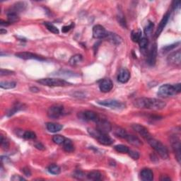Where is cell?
I'll list each match as a JSON object with an SVG mask.
<instances>
[{"instance_id":"1","label":"cell","mask_w":181,"mask_h":181,"mask_svg":"<svg viewBox=\"0 0 181 181\" xmlns=\"http://www.w3.org/2000/svg\"><path fill=\"white\" fill-rule=\"evenodd\" d=\"M134 106L139 108H146L150 110H162L165 108L166 104L163 101L157 99L149 98H139L134 101Z\"/></svg>"},{"instance_id":"2","label":"cell","mask_w":181,"mask_h":181,"mask_svg":"<svg viewBox=\"0 0 181 181\" xmlns=\"http://www.w3.org/2000/svg\"><path fill=\"white\" fill-rule=\"evenodd\" d=\"M180 84H177L175 85L164 84L162 85L159 88L158 96L163 98L172 96H174L175 94H179L180 92Z\"/></svg>"},{"instance_id":"3","label":"cell","mask_w":181,"mask_h":181,"mask_svg":"<svg viewBox=\"0 0 181 181\" xmlns=\"http://www.w3.org/2000/svg\"><path fill=\"white\" fill-rule=\"evenodd\" d=\"M147 142H148V143L150 144V146L155 150L162 159H167L168 158V150L166 148L165 145L162 144L160 141H159V140H157L156 139H154V138L151 137H150L149 139H147Z\"/></svg>"},{"instance_id":"4","label":"cell","mask_w":181,"mask_h":181,"mask_svg":"<svg viewBox=\"0 0 181 181\" xmlns=\"http://www.w3.org/2000/svg\"><path fill=\"white\" fill-rule=\"evenodd\" d=\"M89 134L98 139L101 144L106 145V146H109L113 143V139L111 137H109L108 134H105L99 132L97 129H92V128H89L88 129Z\"/></svg>"},{"instance_id":"5","label":"cell","mask_w":181,"mask_h":181,"mask_svg":"<svg viewBox=\"0 0 181 181\" xmlns=\"http://www.w3.org/2000/svg\"><path fill=\"white\" fill-rule=\"evenodd\" d=\"M37 82L42 85L47 86H65L70 84V83L66 82L64 79L53 78H41V79L38 80Z\"/></svg>"},{"instance_id":"6","label":"cell","mask_w":181,"mask_h":181,"mask_svg":"<svg viewBox=\"0 0 181 181\" xmlns=\"http://www.w3.org/2000/svg\"><path fill=\"white\" fill-rule=\"evenodd\" d=\"M65 113V108L60 105H54L50 107L47 111V116L51 119H58L60 117L63 116Z\"/></svg>"},{"instance_id":"7","label":"cell","mask_w":181,"mask_h":181,"mask_svg":"<svg viewBox=\"0 0 181 181\" xmlns=\"http://www.w3.org/2000/svg\"><path fill=\"white\" fill-rule=\"evenodd\" d=\"M98 103L103 106L108 107L112 109H116V110H120L125 108V104L123 102L117 101L115 99H107L103 101H98Z\"/></svg>"},{"instance_id":"8","label":"cell","mask_w":181,"mask_h":181,"mask_svg":"<svg viewBox=\"0 0 181 181\" xmlns=\"http://www.w3.org/2000/svg\"><path fill=\"white\" fill-rule=\"evenodd\" d=\"M97 126L96 129L102 133L108 134L112 130V125L111 124L106 120H103V119H99L96 122Z\"/></svg>"},{"instance_id":"9","label":"cell","mask_w":181,"mask_h":181,"mask_svg":"<svg viewBox=\"0 0 181 181\" xmlns=\"http://www.w3.org/2000/svg\"><path fill=\"white\" fill-rule=\"evenodd\" d=\"M167 62L169 65L173 66H180L181 64V52L180 50L173 52L169 54Z\"/></svg>"},{"instance_id":"10","label":"cell","mask_w":181,"mask_h":181,"mask_svg":"<svg viewBox=\"0 0 181 181\" xmlns=\"http://www.w3.org/2000/svg\"><path fill=\"white\" fill-rule=\"evenodd\" d=\"M79 118L86 121H94V122H97L99 120V117L97 114L94 111H86L84 112H82L78 114Z\"/></svg>"},{"instance_id":"11","label":"cell","mask_w":181,"mask_h":181,"mask_svg":"<svg viewBox=\"0 0 181 181\" xmlns=\"http://www.w3.org/2000/svg\"><path fill=\"white\" fill-rule=\"evenodd\" d=\"M107 33L108 32L106 31L105 28L101 25H96L93 28V36H94V38H105L107 36Z\"/></svg>"},{"instance_id":"12","label":"cell","mask_w":181,"mask_h":181,"mask_svg":"<svg viewBox=\"0 0 181 181\" xmlns=\"http://www.w3.org/2000/svg\"><path fill=\"white\" fill-rule=\"evenodd\" d=\"M132 127L135 132L139 133V134L141 135L142 137H144L145 139L147 140L149 139L150 137H151V135L149 133L148 130L145 127H144V126L139 125V124H133L132 125Z\"/></svg>"},{"instance_id":"13","label":"cell","mask_w":181,"mask_h":181,"mask_svg":"<svg viewBox=\"0 0 181 181\" xmlns=\"http://www.w3.org/2000/svg\"><path fill=\"white\" fill-rule=\"evenodd\" d=\"M15 55L18 58L23 59H38V60H45V59L42 57L36 54L32 53L29 52H17L15 54Z\"/></svg>"},{"instance_id":"14","label":"cell","mask_w":181,"mask_h":181,"mask_svg":"<svg viewBox=\"0 0 181 181\" xmlns=\"http://www.w3.org/2000/svg\"><path fill=\"white\" fill-rule=\"evenodd\" d=\"M169 17H170V14L166 13L165 15L163 16V17L162 18L161 21H160V23H159L158 28H157V29L156 30L155 35H154V38H157L160 35L162 31H163V28H165V26L167 24L168 21L169 20Z\"/></svg>"},{"instance_id":"15","label":"cell","mask_w":181,"mask_h":181,"mask_svg":"<svg viewBox=\"0 0 181 181\" xmlns=\"http://www.w3.org/2000/svg\"><path fill=\"white\" fill-rule=\"evenodd\" d=\"M157 51H158V50H157V45L156 44H154L151 47V50H150L148 58H147V63L149 65L154 66L155 65L157 57Z\"/></svg>"},{"instance_id":"16","label":"cell","mask_w":181,"mask_h":181,"mask_svg":"<svg viewBox=\"0 0 181 181\" xmlns=\"http://www.w3.org/2000/svg\"><path fill=\"white\" fill-rule=\"evenodd\" d=\"M172 147L175 154V157L177 159L178 163H180V159H181V151H180V139L178 138L174 137L172 142Z\"/></svg>"},{"instance_id":"17","label":"cell","mask_w":181,"mask_h":181,"mask_svg":"<svg viewBox=\"0 0 181 181\" xmlns=\"http://www.w3.org/2000/svg\"><path fill=\"white\" fill-rule=\"evenodd\" d=\"M113 87V83L110 78H106L101 82L99 85L100 90L103 93H108L111 91Z\"/></svg>"},{"instance_id":"18","label":"cell","mask_w":181,"mask_h":181,"mask_svg":"<svg viewBox=\"0 0 181 181\" xmlns=\"http://www.w3.org/2000/svg\"><path fill=\"white\" fill-rule=\"evenodd\" d=\"M130 78V71L127 70H126V69H122L120 72H119L118 80V82H120V83L125 84V83H127L128 81H129Z\"/></svg>"},{"instance_id":"19","label":"cell","mask_w":181,"mask_h":181,"mask_svg":"<svg viewBox=\"0 0 181 181\" xmlns=\"http://www.w3.org/2000/svg\"><path fill=\"white\" fill-rule=\"evenodd\" d=\"M26 4L24 2H17V3L14 4V5L11 7L10 9H9L8 12H11V13H16L17 14L18 12H21V11H24L26 9Z\"/></svg>"},{"instance_id":"20","label":"cell","mask_w":181,"mask_h":181,"mask_svg":"<svg viewBox=\"0 0 181 181\" xmlns=\"http://www.w3.org/2000/svg\"><path fill=\"white\" fill-rule=\"evenodd\" d=\"M107 38L111 41L112 43L115 45H120L121 42L123 41V39L119 36L118 35H117L116 33H107Z\"/></svg>"},{"instance_id":"21","label":"cell","mask_w":181,"mask_h":181,"mask_svg":"<svg viewBox=\"0 0 181 181\" xmlns=\"http://www.w3.org/2000/svg\"><path fill=\"white\" fill-rule=\"evenodd\" d=\"M141 178L144 181H151L154 179V173L149 168L143 169L141 172Z\"/></svg>"},{"instance_id":"22","label":"cell","mask_w":181,"mask_h":181,"mask_svg":"<svg viewBox=\"0 0 181 181\" xmlns=\"http://www.w3.org/2000/svg\"><path fill=\"white\" fill-rule=\"evenodd\" d=\"M125 139H127V141L129 142L130 144L133 145V146L137 147H140L141 146H142V142L141 140L135 135H127Z\"/></svg>"},{"instance_id":"23","label":"cell","mask_w":181,"mask_h":181,"mask_svg":"<svg viewBox=\"0 0 181 181\" xmlns=\"http://www.w3.org/2000/svg\"><path fill=\"white\" fill-rule=\"evenodd\" d=\"M46 127L47 130L50 132H59L62 129L63 126L58 123H47L46 124Z\"/></svg>"},{"instance_id":"24","label":"cell","mask_w":181,"mask_h":181,"mask_svg":"<svg viewBox=\"0 0 181 181\" xmlns=\"http://www.w3.org/2000/svg\"><path fill=\"white\" fill-rule=\"evenodd\" d=\"M23 109H24V105L21 103H18V102H16V103L14 105L12 108L9 110L8 113H7V115L11 116L17 113V112L21 110H23Z\"/></svg>"},{"instance_id":"25","label":"cell","mask_w":181,"mask_h":181,"mask_svg":"<svg viewBox=\"0 0 181 181\" xmlns=\"http://www.w3.org/2000/svg\"><path fill=\"white\" fill-rule=\"evenodd\" d=\"M142 30L139 29L137 30H133L131 33V38H132V41L135 42H139L140 39L142 38Z\"/></svg>"},{"instance_id":"26","label":"cell","mask_w":181,"mask_h":181,"mask_svg":"<svg viewBox=\"0 0 181 181\" xmlns=\"http://www.w3.org/2000/svg\"><path fill=\"white\" fill-rule=\"evenodd\" d=\"M83 60V57L82 54H77L75 55H73L70 59V65L71 66H75L79 64L80 62H82Z\"/></svg>"},{"instance_id":"27","label":"cell","mask_w":181,"mask_h":181,"mask_svg":"<svg viewBox=\"0 0 181 181\" xmlns=\"http://www.w3.org/2000/svg\"><path fill=\"white\" fill-rule=\"evenodd\" d=\"M114 134H115V136L118 137L120 138H123V139H125L127 135V132H126V130L125 129H123L122 127H116L115 129L113 130Z\"/></svg>"},{"instance_id":"28","label":"cell","mask_w":181,"mask_h":181,"mask_svg":"<svg viewBox=\"0 0 181 181\" xmlns=\"http://www.w3.org/2000/svg\"><path fill=\"white\" fill-rule=\"evenodd\" d=\"M62 144L64 150L66 152H72L74 150V146L72 142L70 139H65Z\"/></svg>"},{"instance_id":"29","label":"cell","mask_w":181,"mask_h":181,"mask_svg":"<svg viewBox=\"0 0 181 181\" xmlns=\"http://www.w3.org/2000/svg\"><path fill=\"white\" fill-rule=\"evenodd\" d=\"M87 178H89V180H101L102 174L98 171H91V172H90L89 174L87 175Z\"/></svg>"},{"instance_id":"30","label":"cell","mask_w":181,"mask_h":181,"mask_svg":"<svg viewBox=\"0 0 181 181\" xmlns=\"http://www.w3.org/2000/svg\"><path fill=\"white\" fill-rule=\"evenodd\" d=\"M7 18H8V22L10 23H16L19 21L20 18L17 14L7 12Z\"/></svg>"},{"instance_id":"31","label":"cell","mask_w":181,"mask_h":181,"mask_svg":"<svg viewBox=\"0 0 181 181\" xmlns=\"http://www.w3.org/2000/svg\"><path fill=\"white\" fill-rule=\"evenodd\" d=\"M16 83L14 82H2L0 83V87L4 89H11L15 88Z\"/></svg>"},{"instance_id":"32","label":"cell","mask_w":181,"mask_h":181,"mask_svg":"<svg viewBox=\"0 0 181 181\" xmlns=\"http://www.w3.org/2000/svg\"><path fill=\"white\" fill-rule=\"evenodd\" d=\"M48 171L51 174L59 175L61 172V168L59 166L56 164H52L48 167Z\"/></svg>"},{"instance_id":"33","label":"cell","mask_w":181,"mask_h":181,"mask_svg":"<svg viewBox=\"0 0 181 181\" xmlns=\"http://www.w3.org/2000/svg\"><path fill=\"white\" fill-rule=\"evenodd\" d=\"M114 149H115V151L119 152V153H122V154L128 153V151H129L130 150V149L128 148L127 146H125V145H123V144L116 145V146L114 147Z\"/></svg>"},{"instance_id":"34","label":"cell","mask_w":181,"mask_h":181,"mask_svg":"<svg viewBox=\"0 0 181 181\" xmlns=\"http://www.w3.org/2000/svg\"><path fill=\"white\" fill-rule=\"evenodd\" d=\"M44 25L46 26V28H47V30H50V31L54 33V34H59V30L58 28L56 27V26H54L53 24H52L51 23H49V22H45L44 23Z\"/></svg>"},{"instance_id":"35","label":"cell","mask_w":181,"mask_h":181,"mask_svg":"<svg viewBox=\"0 0 181 181\" xmlns=\"http://www.w3.org/2000/svg\"><path fill=\"white\" fill-rule=\"evenodd\" d=\"M65 138L63 136L59 135H54L53 136V137H52V141L57 144H63L64 142H65Z\"/></svg>"},{"instance_id":"36","label":"cell","mask_w":181,"mask_h":181,"mask_svg":"<svg viewBox=\"0 0 181 181\" xmlns=\"http://www.w3.org/2000/svg\"><path fill=\"white\" fill-rule=\"evenodd\" d=\"M154 27V24L151 21H149L148 23V24L144 28V33L146 34V35H149L151 34L152 31H153V28Z\"/></svg>"},{"instance_id":"37","label":"cell","mask_w":181,"mask_h":181,"mask_svg":"<svg viewBox=\"0 0 181 181\" xmlns=\"http://www.w3.org/2000/svg\"><path fill=\"white\" fill-rule=\"evenodd\" d=\"M139 45L141 49L147 48L149 45V40L146 37H142L139 41Z\"/></svg>"},{"instance_id":"38","label":"cell","mask_w":181,"mask_h":181,"mask_svg":"<svg viewBox=\"0 0 181 181\" xmlns=\"http://www.w3.org/2000/svg\"><path fill=\"white\" fill-rule=\"evenodd\" d=\"M23 137L26 139H34L36 138V135L34 132H32V131H26L24 132Z\"/></svg>"},{"instance_id":"39","label":"cell","mask_w":181,"mask_h":181,"mask_svg":"<svg viewBox=\"0 0 181 181\" xmlns=\"http://www.w3.org/2000/svg\"><path fill=\"white\" fill-rule=\"evenodd\" d=\"M0 145L2 148L4 150H7L9 147V143L7 141L6 138H4L3 136H1V140H0Z\"/></svg>"},{"instance_id":"40","label":"cell","mask_w":181,"mask_h":181,"mask_svg":"<svg viewBox=\"0 0 181 181\" xmlns=\"http://www.w3.org/2000/svg\"><path fill=\"white\" fill-rule=\"evenodd\" d=\"M179 44H180V42H176V43L172 44V45H166V46L163 47V48H162V51H163V52H169V51H171L172 50L174 49L175 47H177Z\"/></svg>"},{"instance_id":"41","label":"cell","mask_w":181,"mask_h":181,"mask_svg":"<svg viewBox=\"0 0 181 181\" xmlns=\"http://www.w3.org/2000/svg\"><path fill=\"white\" fill-rule=\"evenodd\" d=\"M128 154H129L131 158L134 159V160H137L139 158V154L135 151H132V150L130 149L129 151H128Z\"/></svg>"},{"instance_id":"42","label":"cell","mask_w":181,"mask_h":181,"mask_svg":"<svg viewBox=\"0 0 181 181\" xmlns=\"http://www.w3.org/2000/svg\"><path fill=\"white\" fill-rule=\"evenodd\" d=\"M73 176L74 178H77V179H82V178H84L85 177V174H84V172H82V171L77 170V171H74Z\"/></svg>"},{"instance_id":"43","label":"cell","mask_w":181,"mask_h":181,"mask_svg":"<svg viewBox=\"0 0 181 181\" xmlns=\"http://www.w3.org/2000/svg\"><path fill=\"white\" fill-rule=\"evenodd\" d=\"M14 74V71H11V70H4V69H1L0 70V76L1 77H3V76H8V75H11Z\"/></svg>"},{"instance_id":"44","label":"cell","mask_w":181,"mask_h":181,"mask_svg":"<svg viewBox=\"0 0 181 181\" xmlns=\"http://www.w3.org/2000/svg\"><path fill=\"white\" fill-rule=\"evenodd\" d=\"M74 26V23H71V24L70 26H64V27H62V31L63 33H67L68 31H70Z\"/></svg>"},{"instance_id":"45","label":"cell","mask_w":181,"mask_h":181,"mask_svg":"<svg viewBox=\"0 0 181 181\" xmlns=\"http://www.w3.org/2000/svg\"><path fill=\"white\" fill-rule=\"evenodd\" d=\"M11 180L14 181H22V180H25L26 179L24 178L21 177V176L19 175H13V177L11 178Z\"/></svg>"},{"instance_id":"46","label":"cell","mask_w":181,"mask_h":181,"mask_svg":"<svg viewBox=\"0 0 181 181\" xmlns=\"http://www.w3.org/2000/svg\"><path fill=\"white\" fill-rule=\"evenodd\" d=\"M35 148L39 149V150H41V151H43V150L45 149V147L43 144H42V143L40 142H38V143H35Z\"/></svg>"},{"instance_id":"47","label":"cell","mask_w":181,"mask_h":181,"mask_svg":"<svg viewBox=\"0 0 181 181\" xmlns=\"http://www.w3.org/2000/svg\"><path fill=\"white\" fill-rule=\"evenodd\" d=\"M22 172L23 173V174L26 176H27V177H29V176L31 175V172H30L29 168H23L22 169Z\"/></svg>"},{"instance_id":"48","label":"cell","mask_w":181,"mask_h":181,"mask_svg":"<svg viewBox=\"0 0 181 181\" xmlns=\"http://www.w3.org/2000/svg\"><path fill=\"white\" fill-rule=\"evenodd\" d=\"M118 17H119V19H118L119 23H120V24L123 26V27H126V21H125V18H123L124 16H119Z\"/></svg>"},{"instance_id":"49","label":"cell","mask_w":181,"mask_h":181,"mask_svg":"<svg viewBox=\"0 0 181 181\" xmlns=\"http://www.w3.org/2000/svg\"><path fill=\"white\" fill-rule=\"evenodd\" d=\"M173 7L174 9H180V1H175L173 2Z\"/></svg>"},{"instance_id":"50","label":"cell","mask_w":181,"mask_h":181,"mask_svg":"<svg viewBox=\"0 0 181 181\" xmlns=\"http://www.w3.org/2000/svg\"><path fill=\"white\" fill-rule=\"evenodd\" d=\"M160 180H163V181H164V180H168V181H169V180H171V178L168 177V175H161Z\"/></svg>"},{"instance_id":"51","label":"cell","mask_w":181,"mask_h":181,"mask_svg":"<svg viewBox=\"0 0 181 181\" xmlns=\"http://www.w3.org/2000/svg\"><path fill=\"white\" fill-rule=\"evenodd\" d=\"M0 24H1L2 26H8L9 24H10V23L8 22H6V21H4L3 20H1V21H0Z\"/></svg>"},{"instance_id":"52","label":"cell","mask_w":181,"mask_h":181,"mask_svg":"<svg viewBox=\"0 0 181 181\" xmlns=\"http://www.w3.org/2000/svg\"><path fill=\"white\" fill-rule=\"evenodd\" d=\"M30 91H32V92H35V93H38V92H39V89H38L37 87H31L30 89Z\"/></svg>"},{"instance_id":"53","label":"cell","mask_w":181,"mask_h":181,"mask_svg":"<svg viewBox=\"0 0 181 181\" xmlns=\"http://www.w3.org/2000/svg\"><path fill=\"white\" fill-rule=\"evenodd\" d=\"M6 32L7 31L6 29H3V28H1V30H0V33H1V34H6Z\"/></svg>"}]
</instances>
